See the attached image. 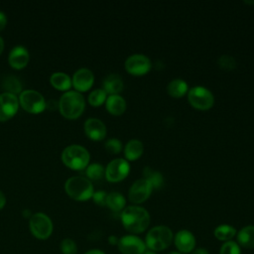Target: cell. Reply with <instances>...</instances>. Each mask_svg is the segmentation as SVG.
<instances>
[{
  "mask_svg": "<svg viewBox=\"0 0 254 254\" xmlns=\"http://www.w3.org/2000/svg\"><path fill=\"white\" fill-rule=\"evenodd\" d=\"M85 173H86V176L88 179L97 181V180L102 179L103 176H105V169L103 168V166L101 164L93 163L86 167Z\"/></svg>",
  "mask_w": 254,
  "mask_h": 254,
  "instance_id": "cell-27",
  "label": "cell"
},
{
  "mask_svg": "<svg viewBox=\"0 0 254 254\" xmlns=\"http://www.w3.org/2000/svg\"><path fill=\"white\" fill-rule=\"evenodd\" d=\"M85 107V101L82 94L75 90H69L62 95L59 101V109L62 115L67 119L79 117Z\"/></svg>",
  "mask_w": 254,
  "mask_h": 254,
  "instance_id": "cell-2",
  "label": "cell"
},
{
  "mask_svg": "<svg viewBox=\"0 0 254 254\" xmlns=\"http://www.w3.org/2000/svg\"><path fill=\"white\" fill-rule=\"evenodd\" d=\"M236 233H237L236 229L229 224H220L216 226L213 231L214 237L217 240L223 241V242L232 240V238L236 236Z\"/></svg>",
  "mask_w": 254,
  "mask_h": 254,
  "instance_id": "cell-24",
  "label": "cell"
},
{
  "mask_svg": "<svg viewBox=\"0 0 254 254\" xmlns=\"http://www.w3.org/2000/svg\"><path fill=\"white\" fill-rule=\"evenodd\" d=\"M143 178L148 180L154 189H159L164 184V177L162 174L150 169L149 167H146L143 170Z\"/></svg>",
  "mask_w": 254,
  "mask_h": 254,
  "instance_id": "cell-26",
  "label": "cell"
},
{
  "mask_svg": "<svg viewBox=\"0 0 254 254\" xmlns=\"http://www.w3.org/2000/svg\"><path fill=\"white\" fill-rule=\"evenodd\" d=\"M19 107V99L13 93L3 92L0 94V121H6L13 117Z\"/></svg>",
  "mask_w": 254,
  "mask_h": 254,
  "instance_id": "cell-13",
  "label": "cell"
},
{
  "mask_svg": "<svg viewBox=\"0 0 254 254\" xmlns=\"http://www.w3.org/2000/svg\"><path fill=\"white\" fill-rule=\"evenodd\" d=\"M52 85L59 90H68L71 86V78L64 72H55L51 75Z\"/></svg>",
  "mask_w": 254,
  "mask_h": 254,
  "instance_id": "cell-25",
  "label": "cell"
},
{
  "mask_svg": "<svg viewBox=\"0 0 254 254\" xmlns=\"http://www.w3.org/2000/svg\"><path fill=\"white\" fill-rule=\"evenodd\" d=\"M3 48H4V42H3V39L0 37V54L2 53Z\"/></svg>",
  "mask_w": 254,
  "mask_h": 254,
  "instance_id": "cell-40",
  "label": "cell"
},
{
  "mask_svg": "<svg viewBox=\"0 0 254 254\" xmlns=\"http://www.w3.org/2000/svg\"><path fill=\"white\" fill-rule=\"evenodd\" d=\"M143 254H157V253L154 251H151V250H146Z\"/></svg>",
  "mask_w": 254,
  "mask_h": 254,
  "instance_id": "cell-41",
  "label": "cell"
},
{
  "mask_svg": "<svg viewBox=\"0 0 254 254\" xmlns=\"http://www.w3.org/2000/svg\"><path fill=\"white\" fill-rule=\"evenodd\" d=\"M61 251L63 254H76L77 246L72 239L65 238L61 242Z\"/></svg>",
  "mask_w": 254,
  "mask_h": 254,
  "instance_id": "cell-33",
  "label": "cell"
},
{
  "mask_svg": "<svg viewBox=\"0 0 254 254\" xmlns=\"http://www.w3.org/2000/svg\"><path fill=\"white\" fill-rule=\"evenodd\" d=\"M29 227L31 233L38 239H47L53 232V222L51 218L43 212H37L31 215Z\"/></svg>",
  "mask_w": 254,
  "mask_h": 254,
  "instance_id": "cell-7",
  "label": "cell"
},
{
  "mask_svg": "<svg viewBox=\"0 0 254 254\" xmlns=\"http://www.w3.org/2000/svg\"><path fill=\"white\" fill-rule=\"evenodd\" d=\"M105 107L110 114L119 116L122 115L126 110V101L119 94L108 95L105 101Z\"/></svg>",
  "mask_w": 254,
  "mask_h": 254,
  "instance_id": "cell-19",
  "label": "cell"
},
{
  "mask_svg": "<svg viewBox=\"0 0 254 254\" xmlns=\"http://www.w3.org/2000/svg\"><path fill=\"white\" fill-rule=\"evenodd\" d=\"M144 152V145L138 139L129 140L124 147L125 160L127 161H136L138 160Z\"/></svg>",
  "mask_w": 254,
  "mask_h": 254,
  "instance_id": "cell-21",
  "label": "cell"
},
{
  "mask_svg": "<svg viewBox=\"0 0 254 254\" xmlns=\"http://www.w3.org/2000/svg\"><path fill=\"white\" fill-rule=\"evenodd\" d=\"M124 66L128 73L135 76H140L150 71L152 63L147 56L143 54H134L126 59Z\"/></svg>",
  "mask_w": 254,
  "mask_h": 254,
  "instance_id": "cell-9",
  "label": "cell"
},
{
  "mask_svg": "<svg viewBox=\"0 0 254 254\" xmlns=\"http://www.w3.org/2000/svg\"><path fill=\"white\" fill-rule=\"evenodd\" d=\"M174 239L173 231L166 225H157L151 228L145 237L146 247L154 252L167 249Z\"/></svg>",
  "mask_w": 254,
  "mask_h": 254,
  "instance_id": "cell-3",
  "label": "cell"
},
{
  "mask_svg": "<svg viewBox=\"0 0 254 254\" xmlns=\"http://www.w3.org/2000/svg\"><path fill=\"white\" fill-rule=\"evenodd\" d=\"M84 132L91 140L100 141L106 136V126L100 119L91 117L84 122Z\"/></svg>",
  "mask_w": 254,
  "mask_h": 254,
  "instance_id": "cell-16",
  "label": "cell"
},
{
  "mask_svg": "<svg viewBox=\"0 0 254 254\" xmlns=\"http://www.w3.org/2000/svg\"><path fill=\"white\" fill-rule=\"evenodd\" d=\"M167 91L169 95L175 98H181L189 91L188 83L182 78H175L171 80L167 85Z\"/></svg>",
  "mask_w": 254,
  "mask_h": 254,
  "instance_id": "cell-22",
  "label": "cell"
},
{
  "mask_svg": "<svg viewBox=\"0 0 254 254\" xmlns=\"http://www.w3.org/2000/svg\"><path fill=\"white\" fill-rule=\"evenodd\" d=\"M130 172L129 162L122 158H117L108 163L105 168V178L110 183H118L124 180Z\"/></svg>",
  "mask_w": 254,
  "mask_h": 254,
  "instance_id": "cell-11",
  "label": "cell"
},
{
  "mask_svg": "<svg viewBox=\"0 0 254 254\" xmlns=\"http://www.w3.org/2000/svg\"><path fill=\"white\" fill-rule=\"evenodd\" d=\"M84 254H105V253L99 249H91V250L85 252Z\"/></svg>",
  "mask_w": 254,
  "mask_h": 254,
  "instance_id": "cell-39",
  "label": "cell"
},
{
  "mask_svg": "<svg viewBox=\"0 0 254 254\" xmlns=\"http://www.w3.org/2000/svg\"><path fill=\"white\" fill-rule=\"evenodd\" d=\"M3 88L6 90L5 92H9V93H13L16 95V93L20 92L22 89V84L20 82V80L12 75H9L8 77H6L3 81Z\"/></svg>",
  "mask_w": 254,
  "mask_h": 254,
  "instance_id": "cell-28",
  "label": "cell"
},
{
  "mask_svg": "<svg viewBox=\"0 0 254 254\" xmlns=\"http://www.w3.org/2000/svg\"><path fill=\"white\" fill-rule=\"evenodd\" d=\"M167 254H182V253H180V252H178V251H171V252H169V253H167Z\"/></svg>",
  "mask_w": 254,
  "mask_h": 254,
  "instance_id": "cell-42",
  "label": "cell"
},
{
  "mask_svg": "<svg viewBox=\"0 0 254 254\" xmlns=\"http://www.w3.org/2000/svg\"><path fill=\"white\" fill-rule=\"evenodd\" d=\"M108 240H109V243H110L111 245H117V244H118V241H119V239H118L116 236H114V235L109 236Z\"/></svg>",
  "mask_w": 254,
  "mask_h": 254,
  "instance_id": "cell-37",
  "label": "cell"
},
{
  "mask_svg": "<svg viewBox=\"0 0 254 254\" xmlns=\"http://www.w3.org/2000/svg\"><path fill=\"white\" fill-rule=\"evenodd\" d=\"M104 147L106 151L110 154H119L122 150V143L116 138H111L105 142Z\"/></svg>",
  "mask_w": 254,
  "mask_h": 254,
  "instance_id": "cell-32",
  "label": "cell"
},
{
  "mask_svg": "<svg viewBox=\"0 0 254 254\" xmlns=\"http://www.w3.org/2000/svg\"><path fill=\"white\" fill-rule=\"evenodd\" d=\"M245 3L248 5H254V1H245Z\"/></svg>",
  "mask_w": 254,
  "mask_h": 254,
  "instance_id": "cell-43",
  "label": "cell"
},
{
  "mask_svg": "<svg viewBox=\"0 0 254 254\" xmlns=\"http://www.w3.org/2000/svg\"><path fill=\"white\" fill-rule=\"evenodd\" d=\"M219 254H241V247L233 240L226 241L221 245Z\"/></svg>",
  "mask_w": 254,
  "mask_h": 254,
  "instance_id": "cell-31",
  "label": "cell"
},
{
  "mask_svg": "<svg viewBox=\"0 0 254 254\" xmlns=\"http://www.w3.org/2000/svg\"><path fill=\"white\" fill-rule=\"evenodd\" d=\"M237 244L245 249L254 248V225H246L236 233Z\"/></svg>",
  "mask_w": 254,
  "mask_h": 254,
  "instance_id": "cell-20",
  "label": "cell"
},
{
  "mask_svg": "<svg viewBox=\"0 0 254 254\" xmlns=\"http://www.w3.org/2000/svg\"><path fill=\"white\" fill-rule=\"evenodd\" d=\"M64 189L71 198L80 201L91 198L94 192L91 182L87 178L80 176L67 179L64 184Z\"/></svg>",
  "mask_w": 254,
  "mask_h": 254,
  "instance_id": "cell-4",
  "label": "cell"
},
{
  "mask_svg": "<svg viewBox=\"0 0 254 254\" xmlns=\"http://www.w3.org/2000/svg\"><path fill=\"white\" fill-rule=\"evenodd\" d=\"M106 197H107V193L103 190H98V191H95L93 192L92 194V198H93V201L98 204V205H106Z\"/></svg>",
  "mask_w": 254,
  "mask_h": 254,
  "instance_id": "cell-34",
  "label": "cell"
},
{
  "mask_svg": "<svg viewBox=\"0 0 254 254\" xmlns=\"http://www.w3.org/2000/svg\"><path fill=\"white\" fill-rule=\"evenodd\" d=\"M126 199L120 192L112 191L110 193H107L106 197V205L114 212L122 211L125 208Z\"/></svg>",
  "mask_w": 254,
  "mask_h": 254,
  "instance_id": "cell-23",
  "label": "cell"
},
{
  "mask_svg": "<svg viewBox=\"0 0 254 254\" xmlns=\"http://www.w3.org/2000/svg\"><path fill=\"white\" fill-rule=\"evenodd\" d=\"M6 203V198H5V195L3 194V192L0 190V209L3 208V206L5 205Z\"/></svg>",
  "mask_w": 254,
  "mask_h": 254,
  "instance_id": "cell-38",
  "label": "cell"
},
{
  "mask_svg": "<svg viewBox=\"0 0 254 254\" xmlns=\"http://www.w3.org/2000/svg\"><path fill=\"white\" fill-rule=\"evenodd\" d=\"M120 218L124 228L132 234L144 232L148 228L151 220L148 210L135 204L125 207L121 211Z\"/></svg>",
  "mask_w": 254,
  "mask_h": 254,
  "instance_id": "cell-1",
  "label": "cell"
},
{
  "mask_svg": "<svg viewBox=\"0 0 254 254\" xmlns=\"http://www.w3.org/2000/svg\"><path fill=\"white\" fill-rule=\"evenodd\" d=\"M94 82V75L92 71L88 68L82 67L77 69L72 76L71 83L76 91H86L88 90Z\"/></svg>",
  "mask_w": 254,
  "mask_h": 254,
  "instance_id": "cell-15",
  "label": "cell"
},
{
  "mask_svg": "<svg viewBox=\"0 0 254 254\" xmlns=\"http://www.w3.org/2000/svg\"><path fill=\"white\" fill-rule=\"evenodd\" d=\"M217 64L219 65V67L223 70L226 71H230L232 69L235 68L236 66V61L233 57H231L230 55H222L218 58Z\"/></svg>",
  "mask_w": 254,
  "mask_h": 254,
  "instance_id": "cell-30",
  "label": "cell"
},
{
  "mask_svg": "<svg viewBox=\"0 0 254 254\" xmlns=\"http://www.w3.org/2000/svg\"><path fill=\"white\" fill-rule=\"evenodd\" d=\"M102 85H103L102 89L109 95L119 94L124 88V83H123L122 77L117 73L108 74L103 79Z\"/></svg>",
  "mask_w": 254,
  "mask_h": 254,
  "instance_id": "cell-18",
  "label": "cell"
},
{
  "mask_svg": "<svg viewBox=\"0 0 254 254\" xmlns=\"http://www.w3.org/2000/svg\"><path fill=\"white\" fill-rule=\"evenodd\" d=\"M117 246L122 254H143L147 248L145 242L134 234L119 238Z\"/></svg>",
  "mask_w": 254,
  "mask_h": 254,
  "instance_id": "cell-12",
  "label": "cell"
},
{
  "mask_svg": "<svg viewBox=\"0 0 254 254\" xmlns=\"http://www.w3.org/2000/svg\"><path fill=\"white\" fill-rule=\"evenodd\" d=\"M188 100L190 104L197 110H208L214 104L212 92L201 85H196L189 89Z\"/></svg>",
  "mask_w": 254,
  "mask_h": 254,
  "instance_id": "cell-6",
  "label": "cell"
},
{
  "mask_svg": "<svg viewBox=\"0 0 254 254\" xmlns=\"http://www.w3.org/2000/svg\"><path fill=\"white\" fill-rule=\"evenodd\" d=\"M8 62L12 67L17 69L26 66L29 62V53L27 49L23 46L14 47L9 54Z\"/></svg>",
  "mask_w": 254,
  "mask_h": 254,
  "instance_id": "cell-17",
  "label": "cell"
},
{
  "mask_svg": "<svg viewBox=\"0 0 254 254\" xmlns=\"http://www.w3.org/2000/svg\"><path fill=\"white\" fill-rule=\"evenodd\" d=\"M6 23H7V18H6V15L0 11V31H2L5 26H6Z\"/></svg>",
  "mask_w": 254,
  "mask_h": 254,
  "instance_id": "cell-35",
  "label": "cell"
},
{
  "mask_svg": "<svg viewBox=\"0 0 254 254\" xmlns=\"http://www.w3.org/2000/svg\"><path fill=\"white\" fill-rule=\"evenodd\" d=\"M107 98V93L102 88H97L92 90L88 95V102L92 106H100L105 103Z\"/></svg>",
  "mask_w": 254,
  "mask_h": 254,
  "instance_id": "cell-29",
  "label": "cell"
},
{
  "mask_svg": "<svg viewBox=\"0 0 254 254\" xmlns=\"http://www.w3.org/2000/svg\"><path fill=\"white\" fill-rule=\"evenodd\" d=\"M153 189V186L148 180L144 178L136 180L129 188L128 198L135 205L143 203L150 197Z\"/></svg>",
  "mask_w": 254,
  "mask_h": 254,
  "instance_id": "cell-10",
  "label": "cell"
},
{
  "mask_svg": "<svg viewBox=\"0 0 254 254\" xmlns=\"http://www.w3.org/2000/svg\"><path fill=\"white\" fill-rule=\"evenodd\" d=\"M62 161L69 169L83 170L88 166L89 153L80 145H70L63 151Z\"/></svg>",
  "mask_w": 254,
  "mask_h": 254,
  "instance_id": "cell-5",
  "label": "cell"
},
{
  "mask_svg": "<svg viewBox=\"0 0 254 254\" xmlns=\"http://www.w3.org/2000/svg\"><path fill=\"white\" fill-rule=\"evenodd\" d=\"M190 254H209L206 248H196Z\"/></svg>",
  "mask_w": 254,
  "mask_h": 254,
  "instance_id": "cell-36",
  "label": "cell"
},
{
  "mask_svg": "<svg viewBox=\"0 0 254 254\" xmlns=\"http://www.w3.org/2000/svg\"><path fill=\"white\" fill-rule=\"evenodd\" d=\"M19 104H21L22 108L25 109L27 112L37 114L45 110L47 102L40 92L32 89H27L20 93Z\"/></svg>",
  "mask_w": 254,
  "mask_h": 254,
  "instance_id": "cell-8",
  "label": "cell"
},
{
  "mask_svg": "<svg viewBox=\"0 0 254 254\" xmlns=\"http://www.w3.org/2000/svg\"><path fill=\"white\" fill-rule=\"evenodd\" d=\"M174 242L178 252L182 254L191 253L195 247V237L190 231L187 229L178 231L174 236Z\"/></svg>",
  "mask_w": 254,
  "mask_h": 254,
  "instance_id": "cell-14",
  "label": "cell"
}]
</instances>
